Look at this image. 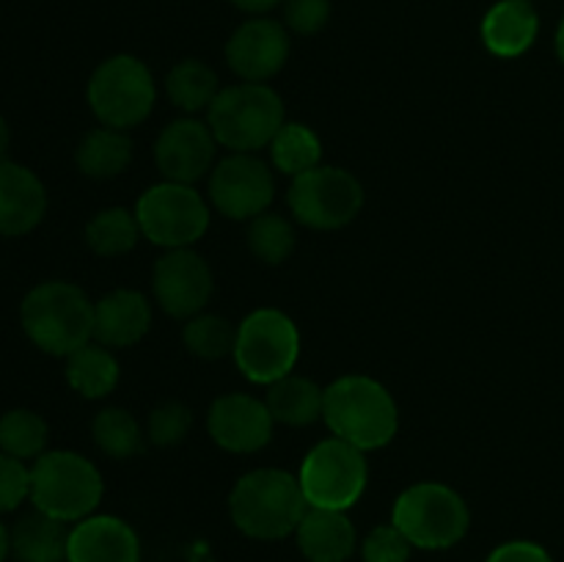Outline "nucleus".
<instances>
[{
	"mask_svg": "<svg viewBox=\"0 0 564 562\" xmlns=\"http://www.w3.org/2000/svg\"><path fill=\"white\" fill-rule=\"evenodd\" d=\"M323 422L336 439L361 452L383 450L400 430V408L380 380L345 375L325 389Z\"/></svg>",
	"mask_w": 564,
	"mask_h": 562,
	"instance_id": "nucleus-1",
	"label": "nucleus"
},
{
	"mask_svg": "<svg viewBox=\"0 0 564 562\" xmlns=\"http://www.w3.org/2000/svg\"><path fill=\"white\" fill-rule=\"evenodd\" d=\"M308 501L295 474L284 468H253L229 494V516L246 538L284 540L295 534Z\"/></svg>",
	"mask_w": 564,
	"mask_h": 562,
	"instance_id": "nucleus-2",
	"label": "nucleus"
},
{
	"mask_svg": "<svg viewBox=\"0 0 564 562\" xmlns=\"http://www.w3.org/2000/svg\"><path fill=\"white\" fill-rule=\"evenodd\" d=\"M20 323L39 350L66 358L94 339V303L72 281H42L22 298Z\"/></svg>",
	"mask_w": 564,
	"mask_h": 562,
	"instance_id": "nucleus-3",
	"label": "nucleus"
},
{
	"mask_svg": "<svg viewBox=\"0 0 564 562\" xmlns=\"http://www.w3.org/2000/svg\"><path fill=\"white\" fill-rule=\"evenodd\" d=\"M207 125L218 147L229 152H257L270 147L284 127V99L268 83L224 86L207 110Z\"/></svg>",
	"mask_w": 564,
	"mask_h": 562,
	"instance_id": "nucleus-4",
	"label": "nucleus"
},
{
	"mask_svg": "<svg viewBox=\"0 0 564 562\" xmlns=\"http://www.w3.org/2000/svg\"><path fill=\"white\" fill-rule=\"evenodd\" d=\"M105 494L99 468L72 450H50L31 463V501L36 510L77 523L94 516Z\"/></svg>",
	"mask_w": 564,
	"mask_h": 562,
	"instance_id": "nucleus-5",
	"label": "nucleus"
},
{
	"mask_svg": "<svg viewBox=\"0 0 564 562\" xmlns=\"http://www.w3.org/2000/svg\"><path fill=\"white\" fill-rule=\"evenodd\" d=\"M391 523L422 551H444L460 543L471 527V510L455 488L444 483H416L402 490Z\"/></svg>",
	"mask_w": 564,
	"mask_h": 562,
	"instance_id": "nucleus-6",
	"label": "nucleus"
},
{
	"mask_svg": "<svg viewBox=\"0 0 564 562\" xmlns=\"http://www.w3.org/2000/svg\"><path fill=\"white\" fill-rule=\"evenodd\" d=\"M86 97L99 125L127 132L149 119L158 99V86L141 58L121 53L105 58L91 72Z\"/></svg>",
	"mask_w": 564,
	"mask_h": 562,
	"instance_id": "nucleus-7",
	"label": "nucleus"
},
{
	"mask_svg": "<svg viewBox=\"0 0 564 562\" xmlns=\"http://www.w3.org/2000/svg\"><path fill=\"white\" fill-rule=\"evenodd\" d=\"M231 358L251 383H275L286 378L301 358L297 325L281 309H257L237 325Z\"/></svg>",
	"mask_w": 564,
	"mask_h": 562,
	"instance_id": "nucleus-8",
	"label": "nucleus"
},
{
	"mask_svg": "<svg viewBox=\"0 0 564 562\" xmlns=\"http://www.w3.org/2000/svg\"><path fill=\"white\" fill-rule=\"evenodd\" d=\"M367 452L336 435L312 446L297 472V483L308 507H323V510H350L367 490Z\"/></svg>",
	"mask_w": 564,
	"mask_h": 562,
	"instance_id": "nucleus-9",
	"label": "nucleus"
},
{
	"mask_svg": "<svg viewBox=\"0 0 564 562\" xmlns=\"http://www.w3.org/2000/svg\"><path fill=\"white\" fill-rule=\"evenodd\" d=\"M292 218L314 231H336L350 226L364 207V185L339 165H317L295 176L286 191Z\"/></svg>",
	"mask_w": 564,
	"mask_h": 562,
	"instance_id": "nucleus-10",
	"label": "nucleus"
},
{
	"mask_svg": "<svg viewBox=\"0 0 564 562\" xmlns=\"http://www.w3.org/2000/svg\"><path fill=\"white\" fill-rule=\"evenodd\" d=\"M135 218L141 231L154 246L191 248L209 229V204L193 185L182 182H158L147 187L135 204Z\"/></svg>",
	"mask_w": 564,
	"mask_h": 562,
	"instance_id": "nucleus-11",
	"label": "nucleus"
},
{
	"mask_svg": "<svg viewBox=\"0 0 564 562\" xmlns=\"http://www.w3.org/2000/svg\"><path fill=\"white\" fill-rule=\"evenodd\" d=\"M275 198V176L253 152H231L209 171V207L229 220H253Z\"/></svg>",
	"mask_w": 564,
	"mask_h": 562,
	"instance_id": "nucleus-12",
	"label": "nucleus"
},
{
	"mask_svg": "<svg viewBox=\"0 0 564 562\" xmlns=\"http://www.w3.org/2000/svg\"><path fill=\"white\" fill-rule=\"evenodd\" d=\"M215 281L207 259L193 248H171L154 262L152 292L169 317L191 320L207 309Z\"/></svg>",
	"mask_w": 564,
	"mask_h": 562,
	"instance_id": "nucleus-13",
	"label": "nucleus"
},
{
	"mask_svg": "<svg viewBox=\"0 0 564 562\" xmlns=\"http://www.w3.org/2000/svg\"><path fill=\"white\" fill-rule=\"evenodd\" d=\"M273 413L268 402L246 391L220 395L207 411V433L220 450L253 455L273 439Z\"/></svg>",
	"mask_w": 564,
	"mask_h": 562,
	"instance_id": "nucleus-14",
	"label": "nucleus"
},
{
	"mask_svg": "<svg viewBox=\"0 0 564 562\" xmlns=\"http://www.w3.org/2000/svg\"><path fill=\"white\" fill-rule=\"evenodd\" d=\"M215 141L207 121L182 116L165 125L154 141V163L163 180L193 185L215 169Z\"/></svg>",
	"mask_w": 564,
	"mask_h": 562,
	"instance_id": "nucleus-15",
	"label": "nucleus"
},
{
	"mask_svg": "<svg viewBox=\"0 0 564 562\" xmlns=\"http://www.w3.org/2000/svg\"><path fill=\"white\" fill-rule=\"evenodd\" d=\"M290 58V31L270 17H251L226 42V64L242 83H268Z\"/></svg>",
	"mask_w": 564,
	"mask_h": 562,
	"instance_id": "nucleus-16",
	"label": "nucleus"
},
{
	"mask_svg": "<svg viewBox=\"0 0 564 562\" xmlns=\"http://www.w3.org/2000/svg\"><path fill=\"white\" fill-rule=\"evenodd\" d=\"M69 562H141V540L138 532L119 516L83 518L69 529Z\"/></svg>",
	"mask_w": 564,
	"mask_h": 562,
	"instance_id": "nucleus-17",
	"label": "nucleus"
},
{
	"mask_svg": "<svg viewBox=\"0 0 564 562\" xmlns=\"http://www.w3.org/2000/svg\"><path fill=\"white\" fill-rule=\"evenodd\" d=\"M47 213L44 182L28 165L0 163V237H22L36 229Z\"/></svg>",
	"mask_w": 564,
	"mask_h": 562,
	"instance_id": "nucleus-18",
	"label": "nucleus"
},
{
	"mask_svg": "<svg viewBox=\"0 0 564 562\" xmlns=\"http://www.w3.org/2000/svg\"><path fill=\"white\" fill-rule=\"evenodd\" d=\"M152 328V306L138 290H113L94 303V342L105 347H132Z\"/></svg>",
	"mask_w": 564,
	"mask_h": 562,
	"instance_id": "nucleus-19",
	"label": "nucleus"
},
{
	"mask_svg": "<svg viewBox=\"0 0 564 562\" xmlns=\"http://www.w3.org/2000/svg\"><path fill=\"white\" fill-rule=\"evenodd\" d=\"M301 554L308 562H347L358 545L356 527L345 510L308 507L295 529Z\"/></svg>",
	"mask_w": 564,
	"mask_h": 562,
	"instance_id": "nucleus-20",
	"label": "nucleus"
},
{
	"mask_svg": "<svg viewBox=\"0 0 564 562\" xmlns=\"http://www.w3.org/2000/svg\"><path fill=\"white\" fill-rule=\"evenodd\" d=\"M540 17L532 0H499L482 17V44L496 58H518L538 42Z\"/></svg>",
	"mask_w": 564,
	"mask_h": 562,
	"instance_id": "nucleus-21",
	"label": "nucleus"
},
{
	"mask_svg": "<svg viewBox=\"0 0 564 562\" xmlns=\"http://www.w3.org/2000/svg\"><path fill=\"white\" fill-rule=\"evenodd\" d=\"M9 549L14 562H61L69 549V527L33 507L9 529Z\"/></svg>",
	"mask_w": 564,
	"mask_h": 562,
	"instance_id": "nucleus-22",
	"label": "nucleus"
},
{
	"mask_svg": "<svg viewBox=\"0 0 564 562\" xmlns=\"http://www.w3.org/2000/svg\"><path fill=\"white\" fill-rule=\"evenodd\" d=\"M264 402H268L275 424H284V428H306V424H314L317 419H323L325 389H319L312 378L290 372L286 378L268 386Z\"/></svg>",
	"mask_w": 564,
	"mask_h": 562,
	"instance_id": "nucleus-23",
	"label": "nucleus"
},
{
	"mask_svg": "<svg viewBox=\"0 0 564 562\" xmlns=\"http://www.w3.org/2000/svg\"><path fill=\"white\" fill-rule=\"evenodd\" d=\"M77 171L88 180H113L132 163V141L124 130L94 127L75 149Z\"/></svg>",
	"mask_w": 564,
	"mask_h": 562,
	"instance_id": "nucleus-24",
	"label": "nucleus"
},
{
	"mask_svg": "<svg viewBox=\"0 0 564 562\" xmlns=\"http://www.w3.org/2000/svg\"><path fill=\"white\" fill-rule=\"evenodd\" d=\"M64 372L66 383L86 400H102L119 383V361H116L113 350L94 339L66 356Z\"/></svg>",
	"mask_w": 564,
	"mask_h": 562,
	"instance_id": "nucleus-25",
	"label": "nucleus"
},
{
	"mask_svg": "<svg viewBox=\"0 0 564 562\" xmlns=\"http://www.w3.org/2000/svg\"><path fill=\"white\" fill-rule=\"evenodd\" d=\"M220 80L218 72L198 58H185L165 75V97L176 105L185 116H196L209 110L213 99L218 97Z\"/></svg>",
	"mask_w": 564,
	"mask_h": 562,
	"instance_id": "nucleus-26",
	"label": "nucleus"
},
{
	"mask_svg": "<svg viewBox=\"0 0 564 562\" xmlns=\"http://www.w3.org/2000/svg\"><path fill=\"white\" fill-rule=\"evenodd\" d=\"M319 160H323V141L306 125L284 121V127L270 141V163L279 174L292 176V180L323 165Z\"/></svg>",
	"mask_w": 564,
	"mask_h": 562,
	"instance_id": "nucleus-27",
	"label": "nucleus"
},
{
	"mask_svg": "<svg viewBox=\"0 0 564 562\" xmlns=\"http://www.w3.org/2000/svg\"><path fill=\"white\" fill-rule=\"evenodd\" d=\"M143 237L135 209L105 207L86 224V246L97 257H121L130 253Z\"/></svg>",
	"mask_w": 564,
	"mask_h": 562,
	"instance_id": "nucleus-28",
	"label": "nucleus"
},
{
	"mask_svg": "<svg viewBox=\"0 0 564 562\" xmlns=\"http://www.w3.org/2000/svg\"><path fill=\"white\" fill-rule=\"evenodd\" d=\"M91 439L102 455L113 461H130L143 450L147 430H141L138 419L119 406H108L94 417Z\"/></svg>",
	"mask_w": 564,
	"mask_h": 562,
	"instance_id": "nucleus-29",
	"label": "nucleus"
},
{
	"mask_svg": "<svg viewBox=\"0 0 564 562\" xmlns=\"http://www.w3.org/2000/svg\"><path fill=\"white\" fill-rule=\"evenodd\" d=\"M50 428L31 408H11L0 417V452L17 461H36L47 452Z\"/></svg>",
	"mask_w": 564,
	"mask_h": 562,
	"instance_id": "nucleus-30",
	"label": "nucleus"
},
{
	"mask_svg": "<svg viewBox=\"0 0 564 562\" xmlns=\"http://www.w3.org/2000/svg\"><path fill=\"white\" fill-rule=\"evenodd\" d=\"M182 342H185L191 356L202 358V361H218V358H226L235 353L237 325L231 320L220 317V314L202 312L196 317L185 320Z\"/></svg>",
	"mask_w": 564,
	"mask_h": 562,
	"instance_id": "nucleus-31",
	"label": "nucleus"
},
{
	"mask_svg": "<svg viewBox=\"0 0 564 562\" xmlns=\"http://www.w3.org/2000/svg\"><path fill=\"white\" fill-rule=\"evenodd\" d=\"M246 240L259 262L281 264L292 257V251H295L297 235L290 218H284V215L279 213H262L253 220H248Z\"/></svg>",
	"mask_w": 564,
	"mask_h": 562,
	"instance_id": "nucleus-32",
	"label": "nucleus"
},
{
	"mask_svg": "<svg viewBox=\"0 0 564 562\" xmlns=\"http://www.w3.org/2000/svg\"><path fill=\"white\" fill-rule=\"evenodd\" d=\"M193 428V411L180 400H165L149 411L147 439L160 450L182 444Z\"/></svg>",
	"mask_w": 564,
	"mask_h": 562,
	"instance_id": "nucleus-33",
	"label": "nucleus"
},
{
	"mask_svg": "<svg viewBox=\"0 0 564 562\" xmlns=\"http://www.w3.org/2000/svg\"><path fill=\"white\" fill-rule=\"evenodd\" d=\"M411 554L413 543L394 523H380L361 540L364 562H411Z\"/></svg>",
	"mask_w": 564,
	"mask_h": 562,
	"instance_id": "nucleus-34",
	"label": "nucleus"
},
{
	"mask_svg": "<svg viewBox=\"0 0 564 562\" xmlns=\"http://www.w3.org/2000/svg\"><path fill=\"white\" fill-rule=\"evenodd\" d=\"M31 499V466L0 452V516Z\"/></svg>",
	"mask_w": 564,
	"mask_h": 562,
	"instance_id": "nucleus-35",
	"label": "nucleus"
},
{
	"mask_svg": "<svg viewBox=\"0 0 564 562\" xmlns=\"http://www.w3.org/2000/svg\"><path fill=\"white\" fill-rule=\"evenodd\" d=\"M330 20V0H284V25L297 36H314Z\"/></svg>",
	"mask_w": 564,
	"mask_h": 562,
	"instance_id": "nucleus-36",
	"label": "nucleus"
},
{
	"mask_svg": "<svg viewBox=\"0 0 564 562\" xmlns=\"http://www.w3.org/2000/svg\"><path fill=\"white\" fill-rule=\"evenodd\" d=\"M485 562H554L549 551L532 540H507L496 545Z\"/></svg>",
	"mask_w": 564,
	"mask_h": 562,
	"instance_id": "nucleus-37",
	"label": "nucleus"
},
{
	"mask_svg": "<svg viewBox=\"0 0 564 562\" xmlns=\"http://www.w3.org/2000/svg\"><path fill=\"white\" fill-rule=\"evenodd\" d=\"M235 9L246 11V14H253V17H264L268 11H273L275 6H284V0H229Z\"/></svg>",
	"mask_w": 564,
	"mask_h": 562,
	"instance_id": "nucleus-38",
	"label": "nucleus"
},
{
	"mask_svg": "<svg viewBox=\"0 0 564 562\" xmlns=\"http://www.w3.org/2000/svg\"><path fill=\"white\" fill-rule=\"evenodd\" d=\"M9 143H11V130H9V121L0 116V163L6 160V152H9Z\"/></svg>",
	"mask_w": 564,
	"mask_h": 562,
	"instance_id": "nucleus-39",
	"label": "nucleus"
},
{
	"mask_svg": "<svg viewBox=\"0 0 564 562\" xmlns=\"http://www.w3.org/2000/svg\"><path fill=\"white\" fill-rule=\"evenodd\" d=\"M11 556V549H9V529L3 527V521H0V562H6Z\"/></svg>",
	"mask_w": 564,
	"mask_h": 562,
	"instance_id": "nucleus-40",
	"label": "nucleus"
},
{
	"mask_svg": "<svg viewBox=\"0 0 564 562\" xmlns=\"http://www.w3.org/2000/svg\"><path fill=\"white\" fill-rule=\"evenodd\" d=\"M556 55H560V61L564 64V20L560 22V31H556Z\"/></svg>",
	"mask_w": 564,
	"mask_h": 562,
	"instance_id": "nucleus-41",
	"label": "nucleus"
},
{
	"mask_svg": "<svg viewBox=\"0 0 564 562\" xmlns=\"http://www.w3.org/2000/svg\"><path fill=\"white\" fill-rule=\"evenodd\" d=\"M61 562H69V560H61Z\"/></svg>",
	"mask_w": 564,
	"mask_h": 562,
	"instance_id": "nucleus-42",
	"label": "nucleus"
}]
</instances>
